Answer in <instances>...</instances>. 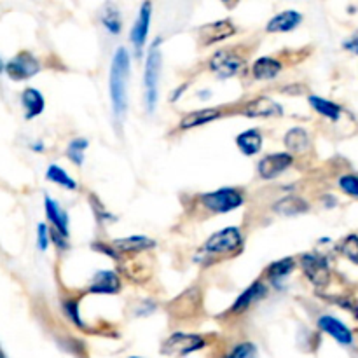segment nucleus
I'll use <instances>...</instances> for the list:
<instances>
[{"instance_id": "obj_1", "label": "nucleus", "mask_w": 358, "mask_h": 358, "mask_svg": "<svg viewBox=\"0 0 358 358\" xmlns=\"http://www.w3.org/2000/svg\"><path fill=\"white\" fill-rule=\"evenodd\" d=\"M128 80H129V55L126 48H119L112 58L108 91H110L112 110L115 119H121L128 107Z\"/></svg>"}, {"instance_id": "obj_2", "label": "nucleus", "mask_w": 358, "mask_h": 358, "mask_svg": "<svg viewBox=\"0 0 358 358\" xmlns=\"http://www.w3.org/2000/svg\"><path fill=\"white\" fill-rule=\"evenodd\" d=\"M159 77H161V51L159 38L150 45L149 56L145 62L143 72V93H145V107L149 114L156 110L157 94H159Z\"/></svg>"}, {"instance_id": "obj_3", "label": "nucleus", "mask_w": 358, "mask_h": 358, "mask_svg": "<svg viewBox=\"0 0 358 358\" xmlns=\"http://www.w3.org/2000/svg\"><path fill=\"white\" fill-rule=\"evenodd\" d=\"M243 245V236L238 227H226L212 234L203 245V254L206 255H229L238 252Z\"/></svg>"}, {"instance_id": "obj_4", "label": "nucleus", "mask_w": 358, "mask_h": 358, "mask_svg": "<svg viewBox=\"0 0 358 358\" xmlns=\"http://www.w3.org/2000/svg\"><path fill=\"white\" fill-rule=\"evenodd\" d=\"M201 203L213 213H229L243 205V194L238 189L224 187L203 194Z\"/></svg>"}, {"instance_id": "obj_5", "label": "nucleus", "mask_w": 358, "mask_h": 358, "mask_svg": "<svg viewBox=\"0 0 358 358\" xmlns=\"http://www.w3.org/2000/svg\"><path fill=\"white\" fill-rule=\"evenodd\" d=\"M206 345L205 339L198 334H184V332H177L171 334L170 338L164 341L163 350L161 352L168 357H187L191 353L198 352Z\"/></svg>"}, {"instance_id": "obj_6", "label": "nucleus", "mask_w": 358, "mask_h": 358, "mask_svg": "<svg viewBox=\"0 0 358 358\" xmlns=\"http://www.w3.org/2000/svg\"><path fill=\"white\" fill-rule=\"evenodd\" d=\"M3 72L13 80H27L41 72V63L30 52H20L7 62Z\"/></svg>"}, {"instance_id": "obj_7", "label": "nucleus", "mask_w": 358, "mask_h": 358, "mask_svg": "<svg viewBox=\"0 0 358 358\" xmlns=\"http://www.w3.org/2000/svg\"><path fill=\"white\" fill-rule=\"evenodd\" d=\"M304 275L308 276L315 287H325L331 280V269H329L327 259L318 254H306L301 257Z\"/></svg>"}, {"instance_id": "obj_8", "label": "nucleus", "mask_w": 358, "mask_h": 358, "mask_svg": "<svg viewBox=\"0 0 358 358\" xmlns=\"http://www.w3.org/2000/svg\"><path fill=\"white\" fill-rule=\"evenodd\" d=\"M241 66H243V59L231 49H220L210 59V69L220 79H229V77L236 76Z\"/></svg>"}, {"instance_id": "obj_9", "label": "nucleus", "mask_w": 358, "mask_h": 358, "mask_svg": "<svg viewBox=\"0 0 358 358\" xmlns=\"http://www.w3.org/2000/svg\"><path fill=\"white\" fill-rule=\"evenodd\" d=\"M294 163V157L287 152H276L269 154V156L262 157L259 163V175L264 180H273V178L280 177L285 170H289Z\"/></svg>"}, {"instance_id": "obj_10", "label": "nucleus", "mask_w": 358, "mask_h": 358, "mask_svg": "<svg viewBox=\"0 0 358 358\" xmlns=\"http://www.w3.org/2000/svg\"><path fill=\"white\" fill-rule=\"evenodd\" d=\"M150 16H152V3L143 2L142 7H140L138 17H136L135 24L131 28V34H129V38H131V44L135 45L136 51H142L143 45L147 42V35H149V27H150Z\"/></svg>"}, {"instance_id": "obj_11", "label": "nucleus", "mask_w": 358, "mask_h": 358, "mask_svg": "<svg viewBox=\"0 0 358 358\" xmlns=\"http://www.w3.org/2000/svg\"><path fill=\"white\" fill-rule=\"evenodd\" d=\"M236 34V28L234 24L231 23V20H220V21H213V23L205 24V27L199 30V38L205 45L215 44V42L226 41L229 38L231 35Z\"/></svg>"}, {"instance_id": "obj_12", "label": "nucleus", "mask_w": 358, "mask_h": 358, "mask_svg": "<svg viewBox=\"0 0 358 358\" xmlns=\"http://www.w3.org/2000/svg\"><path fill=\"white\" fill-rule=\"evenodd\" d=\"M243 114L247 117H275L283 114V107L269 96H259L243 108Z\"/></svg>"}, {"instance_id": "obj_13", "label": "nucleus", "mask_w": 358, "mask_h": 358, "mask_svg": "<svg viewBox=\"0 0 358 358\" xmlns=\"http://www.w3.org/2000/svg\"><path fill=\"white\" fill-rule=\"evenodd\" d=\"M318 327H320L324 332H327L329 336H332V338H334L338 343H341V345H352L353 341L352 331H350L343 322H339L338 318L329 317V315L320 317L318 318Z\"/></svg>"}, {"instance_id": "obj_14", "label": "nucleus", "mask_w": 358, "mask_h": 358, "mask_svg": "<svg viewBox=\"0 0 358 358\" xmlns=\"http://www.w3.org/2000/svg\"><path fill=\"white\" fill-rule=\"evenodd\" d=\"M44 206L45 215H48L49 222L52 224V229L62 234V236L69 238V215H66L65 210L58 205V201L51 199L49 196H45Z\"/></svg>"}, {"instance_id": "obj_15", "label": "nucleus", "mask_w": 358, "mask_h": 358, "mask_svg": "<svg viewBox=\"0 0 358 358\" xmlns=\"http://www.w3.org/2000/svg\"><path fill=\"white\" fill-rule=\"evenodd\" d=\"M301 21H303V14L301 13H297V10H283V13L276 14L275 17L269 20L266 30L269 34H283V31H290L299 27Z\"/></svg>"}, {"instance_id": "obj_16", "label": "nucleus", "mask_w": 358, "mask_h": 358, "mask_svg": "<svg viewBox=\"0 0 358 358\" xmlns=\"http://www.w3.org/2000/svg\"><path fill=\"white\" fill-rule=\"evenodd\" d=\"M21 103H23L24 117L27 119H35L37 115H41L45 107V100L42 93L38 90H34V87H27L21 93Z\"/></svg>"}, {"instance_id": "obj_17", "label": "nucleus", "mask_w": 358, "mask_h": 358, "mask_svg": "<svg viewBox=\"0 0 358 358\" xmlns=\"http://www.w3.org/2000/svg\"><path fill=\"white\" fill-rule=\"evenodd\" d=\"M121 289L119 276L114 271H100L93 278V283L90 287L91 294H117Z\"/></svg>"}, {"instance_id": "obj_18", "label": "nucleus", "mask_w": 358, "mask_h": 358, "mask_svg": "<svg viewBox=\"0 0 358 358\" xmlns=\"http://www.w3.org/2000/svg\"><path fill=\"white\" fill-rule=\"evenodd\" d=\"M112 247H114V252H119V254H136V252L152 248L154 241L147 236H128L114 240L112 241Z\"/></svg>"}, {"instance_id": "obj_19", "label": "nucleus", "mask_w": 358, "mask_h": 358, "mask_svg": "<svg viewBox=\"0 0 358 358\" xmlns=\"http://www.w3.org/2000/svg\"><path fill=\"white\" fill-rule=\"evenodd\" d=\"M220 108H201V110H192L185 114L180 121V129H191L198 128V126L212 122L220 117Z\"/></svg>"}, {"instance_id": "obj_20", "label": "nucleus", "mask_w": 358, "mask_h": 358, "mask_svg": "<svg viewBox=\"0 0 358 358\" xmlns=\"http://www.w3.org/2000/svg\"><path fill=\"white\" fill-rule=\"evenodd\" d=\"M280 72H282V63L275 58H269V56H262L252 66V73L257 80L275 79Z\"/></svg>"}, {"instance_id": "obj_21", "label": "nucleus", "mask_w": 358, "mask_h": 358, "mask_svg": "<svg viewBox=\"0 0 358 358\" xmlns=\"http://www.w3.org/2000/svg\"><path fill=\"white\" fill-rule=\"evenodd\" d=\"M264 294H266V287L262 285L261 282H254L243 294H241L240 297H238L236 303H234L233 308H231V311H233V313H243V311H247L255 301L261 299Z\"/></svg>"}, {"instance_id": "obj_22", "label": "nucleus", "mask_w": 358, "mask_h": 358, "mask_svg": "<svg viewBox=\"0 0 358 358\" xmlns=\"http://www.w3.org/2000/svg\"><path fill=\"white\" fill-rule=\"evenodd\" d=\"M236 145L245 156H255L262 149V135L259 129H247L236 136Z\"/></svg>"}, {"instance_id": "obj_23", "label": "nucleus", "mask_w": 358, "mask_h": 358, "mask_svg": "<svg viewBox=\"0 0 358 358\" xmlns=\"http://www.w3.org/2000/svg\"><path fill=\"white\" fill-rule=\"evenodd\" d=\"M275 212L282 215H299L308 212V203L299 196H285L275 205Z\"/></svg>"}, {"instance_id": "obj_24", "label": "nucleus", "mask_w": 358, "mask_h": 358, "mask_svg": "<svg viewBox=\"0 0 358 358\" xmlns=\"http://www.w3.org/2000/svg\"><path fill=\"white\" fill-rule=\"evenodd\" d=\"M285 145L290 152H304V150L310 149V135L303 128L290 129L285 135Z\"/></svg>"}, {"instance_id": "obj_25", "label": "nucleus", "mask_w": 358, "mask_h": 358, "mask_svg": "<svg viewBox=\"0 0 358 358\" xmlns=\"http://www.w3.org/2000/svg\"><path fill=\"white\" fill-rule=\"evenodd\" d=\"M100 21L101 24L105 27V30L110 31V34L117 35L122 28V20H121V14H119V9L112 3L105 6V9L101 10L100 14Z\"/></svg>"}, {"instance_id": "obj_26", "label": "nucleus", "mask_w": 358, "mask_h": 358, "mask_svg": "<svg viewBox=\"0 0 358 358\" xmlns=\"http://www.w3.org/2000/svg\"><path fill=\"white\" fill-rule=\"evenodd\" d=\"M310 105L318 112V114L325 115V117L332 119V121H338L339 115H341V107L336 105L334 101L325 100V98L310 96Z\"/></svg>"}, {"instance_id": "obj_27", "label": "nucleus", "mask_w": 358, "mask_h": 358, "mask_svg": "<svg viewBox=\"0 0 358 358\" xmlns=\"http://www.w3.org/2000/svg\"><path fill=\"white\" fill-rule=\"evenodd\" d=\"M45 177H48V180L55 182L56 185H59V187L70 189V191L77 189V182L73 180V178L70 177L62 166H58V164H51V166L48 168V171H45Z\"/></svg>"}, {"instance_id": "obj_28", "label": "nucleus", "mask_w": 358, "mask_h": 358, "mask_svg": "<svg viewBox=\"0 0 358 358\" xmlns=\"http://www.w3.org/2000/svg\"><path fill=\"white\" fill-rule=\"evenodd\" d=\"M294 271V259H282L278 262H273L268 268L266 275H268L269 280L276 282V280H283L287 275Z\"/></svg>"}, {"instance_id": "obj_29", "label": "nucleus", "mask_w": 358, "mask_h": 358, "mask_svg": "<svg viewBox=\"0 0 358 358\" xmlns=\"http://www.w3.org/2000/svg\"><path fill=\"white\" fill-rule=\"evenodd\" d=\"M87 149V140L84 138H73L69 143V149H66V156L72 161L73 164H83L84 163V150Z\"/></svg>"}, {"instance_id": "obj_30", "label": "nucleus", "mask_w": 358, "mask_h": 358, "mask_svg": "<svg viewBox=\"0 0 358 358\" xmlns=\"http://www.w3.org/2000/svg\"><path fill=\"white\" fill-rule=\"evenodd\" d=\"M339 250L345 255L346 259H350L352 262L358 264V236L357 234H350L339 245Z\"/></svg>"}, {"instance_id": "obj_31", "label": "nucleus", "mask_w": 358, "mask_h": 358, "mask_svg": "<svg viewBox=\"0 0 358 358\" xmlns=\"http://www.w3.org/2000/svg\"><path fill=\"white\" fill-rule=\"evenodd\" d=\"M257 357V348L252 343H241L238 345L233 352L229 353L227 358H255Z\"/></svg>"}, {"instance_id": "obj_32", "label": "nucleus", "mask_w": 358, "mask_h": 358, "mask_svg": "<svg viewBox=\"0 0 358 358\" xmlns=\"http://www.w3.org/2000/svg\"><path fill=\"white\" fill-rule=\"evenodd\" d=\"M339 185H341V189L346 194L358 198V177H355V175H345V177H341L339 178Z\"/></svg>"}, {"instance_id": "obj_33", "label": "nucleus", "mask_w": 358, "mask_h": 358, "mask_svg": "<svg viewBox=\"0 0 358 358\" xmlns=\"http://www.w3.org/2000/svg\"><path fill=\"white\" fill-rule=\"evenodd\" d=\"M49 241H51V236H49V229L45 224H38L37 226V247L41 248L42 252L48 250Z\"/></svg>"}, {"instance_id": "obj_34", "label": "nucleus", "mask_w": 358, "mask_h": 358, "mask_svg": "<svg viewBox=\"0 0 358 358\" xmlns=\"http://www.w3.org/2000/svg\"><path fill=\"white\" fill-rule=\"evenodd\" d=\"M63 308H65V313L72 318L73 324L79 325V327H83V320L79 318V308H77L76 301H66V303L63 304Z\"/></svg>"}, {"instance_id": "obj_35", "label": "nucleus", "mask_w": 358, "mask_h": 358, "mask_svg": "<svg viewBox=\"0 0 358 358\" xmlns=\"http://www.w3.org/2000/svg\"><path fill=\"white\" fill-rule=\"evenodd\" d=\"M345 48L348 49V51H353V52H357V55H358V31L355 35H353L352 38H348V41L345 42Z\"/></svg>"}, {"instance_id": "obj_36", "label": "nucleus", "mask_w": 358, "mask_h": 358, "mask_svg": "<svg viewBox=\"0 0 358 358\" xmlns=\"http://www.w3.org/2000/svg\"><path fill=\"white\" fill-rule=\"evenodd\" d=\"M3 69H6V65H3L2 58H0V72H3Z\"/></svg>"}, {"instance_id": "obj_37", "label": "nucleus", "mask_w": 358, "mask_h": 358, "mask_svg": "<svg viewBox=\"0 0 358 358\" xmlns=\"http://www.w3.org/2000/svg\"><path fill=\"white\" fill-rule=\"evenodd\" d=\"M129 358H142V357H129Z\"/></svg>"}, {"instance_id": "obj_38", "label": "nucleus", "mask_w": 358, "mask_h": 358, "mask_svg": "<svg viewBox=\"0 0 358 358\" xmlns=\"http://www.w3.org/2000/svg\"><path fill=\"white\" fill-rule=\"evenodd\" d=\"M0 358H6V357H3V355H2V353H0Z\"/></svg>"}]
</instances>
